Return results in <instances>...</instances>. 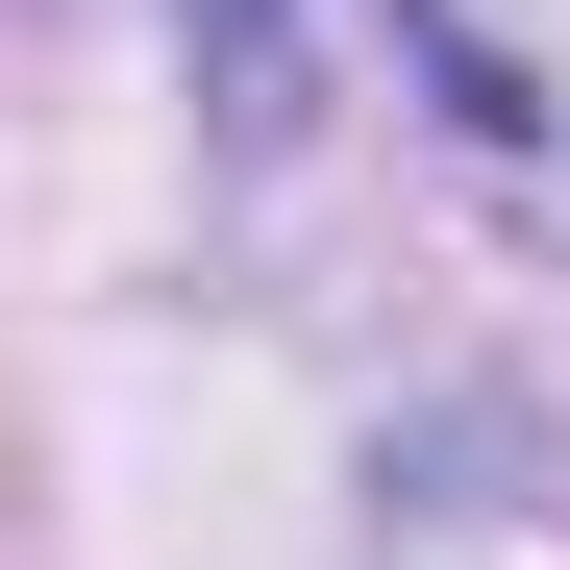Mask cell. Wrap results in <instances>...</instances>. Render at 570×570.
I'll return each mask as SVG.
<instances>
[{
	"label": "cell",
	"mask_w": 570,
	"mask_h": 570,
	"mask_svg": "<svg viewBox=\"0 0 570 570\" xmlns=\"http://www.w3.org/2000/svg\"><path fill=\"white\" fill-rule=\"evenodd\" d=\"M397 50H422V100L570 224V0H397Z\"/></svg>",
	"instance_id": "1"
}]
</instances>
